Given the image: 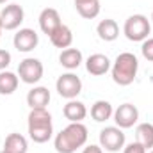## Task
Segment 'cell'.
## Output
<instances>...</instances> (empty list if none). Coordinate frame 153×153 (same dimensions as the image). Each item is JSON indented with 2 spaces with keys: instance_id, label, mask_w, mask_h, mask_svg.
<instances>
[{
  "instance_id": "cell-2",
  "label": "cell",
  "mask_w": 153,
  "mask_h": 153,
  "mask_svg": "<svg viewBox=\"0 0 153 153\" xmlns=\"http://www.w3.org/2000/svg\"><path fill=\"white\" fill-rule=\"evenodd\" d=\"M53 134L52 114L46 109H30L29 114V135L34 143H46Z\"/></svg>"
},
{
  "instance_id": "cell-8",
  "label": "cell",
  "mask_w": 153,
  "mask_h": 153,
  "mask_svg": "<svg viewBox=\"0 0 153 153\" xmlns=\"http://www.w3.org/2000/svg\"><path fill=\"white\" fill-rule=\"evenodd\" d=\"M23 18H25L23 7L20 4H9L0 13V25L5 30H14L23 23Z\"/></svg>"
},
{
  "instance_id": "cell-31",
  "label": "cell",
  "mask_w": 153,
  "mask_h": 153,
  "mask_svg": "<svg viewBox=\"0 0 153 153\" xmlns=\"http://www.w3.org/2000/svg\"><path fill=\"white\" fill-rule=\"evenodd\" d=\"M0 153H7V152H4V150H2V152H0Z\"/></svg>"
},
{
  "instance_id": "cell-19",
  "label": "cell",
  "mask_w": 153,
  "mask_h": 153,
  "mask_svg": "<svg viewBox=\"0 0 153 153\" xmlns=\"http://www.w3.org/2000/svg\"><path fill=\"white\" fill-rule=\"evenodd\" d=\"M112 114H114V109H112V105H111L109 102H105V100H98V102H94L93 107H91V117H93L94 121H98V123H103V121L111 119Z\"/></svg>"
},
{
  "instance_id": "cell-26",
  "label": "cell",
  "mask_w": 153,
  "mask_h": 153,
  "mask_svg": "<svg viewBox=\"0 0 153 153\" xmlns=\"http://www.w3.org/2000/svg\"><path fill=\"white\" fill-rule=\"evenodd\" d=\"M82 153H103V148L98 146V144H89L82 150Z\"/></svg>"
},
{
  "instance_id": "cell-16",
  "label": "cell",
  "mask_w": 153,
  "mask_h": 153,
  "mask_svg": "<svg viewBox=\"0 0 153 153\" xmlns=\"http://www.w3.org/2000/svg\"><path fill=\"white\" fill-rule=\"evenodd\" d=\"M96 32H98V36H100L102 41H114V39H117V36H119V27H117L116 20L105 18V20H102V22L98 23Z\"/></svg>"
},
{
  "instance_id": "cell-32",
  "label": "cell",
  "mask_w": 153,
  "mask_h": 153,
  "mask_svg": "<svg viewBox=\"0 0 153 153\" xmlns=\"http://www.w3.org/2000/svg\"><path fill=\"white\" fill-rule=\"evenodd\" d=\"M150 153H153V150H152V152H150Z\"/></svg>"
},
{
  "instance_id": "cell-29",
  "label": "cell",
  "mask_w": 153,
  "mask_h": 153,
  "mask_svg": "<svg viewBox=\"0 0 153 153\" xmlns=\"http://www.w3.org/2000/svg\"><path fill=\"white\" fill-rule=\"evenodd\" d=\"M5 2H7V0H0V4H5Z\"/></svg>"
},
{
  "instance_id": "cell-12",
  "label": "cell",
  "mask_w": 153,
  "mask_h": 153,
  "mask_svg": "<svg viewBox=\"0 0 153 153\" xmlns=\"http://www.w3.org/2000/svg\"><path fill=\"white\" fill-rule=\"evenodd\" d=\"M85 70H87V73H91V75L102 76L111 70V61H109V57L103 55V53H93V55H89L87 61H85Z\"/></svg>"
},
{
  "instance_id": "cell-6",
  "label": "cell",
  "mask_w": 153,
  "mask_h": 153,
  "mask_svg": "<svg viewBox=\"0 0 153 153\" xmlns=\"http://www.w3.org/2000/svg\"><path fill=\"white\" fill-rule=\"evenodd\" d=\"M43 62L39 59H34V57H27L20 62L18 66V75H20V80L25 82V84H36L43 78Z\"/></svg>"
},
{
  "instance_id": "cell-4",
  "label": "cell",
  "mask_w": 153,
  "mask_h": 153,
  "mask_svg": "<svg viewBox=\"0 0 153 153\" xmlns=\"http://www.w3.org/2000/svg\"><path fill=\"white\" fill-rule=\"evenodd\" d=\"M123 32H125L126 39H130L134 43L135 41H144V39H148L150 32H152V23L144 14H132L125 22Z\"/></svg>"
},
{
  "instance_id": "cell-27",
  "label": "cell",
  "mask_w": 153,
  "mask_h": 153,
  "mask_svg": "<svg viewBox=\"0 0 153 153\" xmlns=\"http://www.w3.org/2000/svg\"><path fill=\"white\" fill-rule=\"evenodd\" d=\"M85 2H91V0H75V5H80V4H85Z\"/></svg>"
},
{
  "instance_id": "cell-21",
  "label": "cell",
  "mask_w": 153,
  "mask_h": 153,
  "mask_svg": "<svg viewBox=\"0 0 153 153\" xmlns=\"http://www.w3.org/2000/svg\"><path fill=\"white\" fill-rule=\"evenodd\" d=\"M137 143H141L146 150H153V125L152 123H141L135 130Z\"/></svg>"
},
{
  "instance_id": "cell-15",
  "label": "cell",
  "mask_w": 153,
  "mask_h": 153,
  "mask_svg": "<svg viewBox=\"0 0 153 153\" xmlns=\"http://www.w3.org/2000/svg\"><path fill=\"white\" fill-rule=\"evenodd\" d=\"M62 114H64V117H66L70 123H82V119H85V116H87V109H85V105H84L82 102H78V100H70V102L64 105Z\"/></svg>"
},
{
  "instance_id": "cell-30",
  "label": "cell",
  "mask_w": 153,
  "mask_h": 153,
  "mask_svg": "<svg viewBox=\"0 0 153 153\" xmlns=\"http://www.w3.org/2000/svg\"><path fill=\"white\" fill-rule=\"evenodd\" d=\"M152 23H153V13H152Z\"/></svg>"
},
{
  "instance_id": "cell-1",
  "label": "cell",
  "mask_w": 153,
  "mask_h": 153,
  "mask_svg": "<svg viewBox=\"0 0 153 153\" xmlns=\"http://www.w3.org/2000/svg\"><path fill=\"white\" fill-rule=\"evenodd\" d=\"M87 143V128L82 123H70L55 135V150L57 153H75Z\"/></svg>"
},
{
  "instance_id": "cell-22",
  "label": "cell",
  "mask_w": 153,
  "mask_h": 153,
  "mask_svg": "<svg viewBox=\"0 0 153 153\" xmlns=\"http://www.w3.org/2000/svg\"><path fill=\"white\" fill-rule=\"evenodd\" d=\"M78 14L85 20H93L100 14V0H91V2H85V4H80L75 5Z\"/></svg>"
},
{
  "instance_id": "cell-14",
  "label": "cell",
  "mask_w": 153,
  "mask_h": 153,
  "mask_svg": "<svg viewBox=\"0 0 153 153\" xmlns=\"http://www.w3.org/2000/svg\"><path fill=\"white\" fill-rule=\"evenodd\" d=\"M50 103V91L43 85H38L34 89L29 91L27 94V105L30 109H46V105Z\"/></svg>"
},
{
  "instance_id": "cell-20",
  "label": "cell",
  "mask_w": 153,
  "mask_h": 153,
  "mask_svg": "<svg viewBox=\"0 0 153 153\" xmlns=\"http://www.w3.org/2000/svg\"><path fill=\"white\" fill-rule=\"evenodd\" d=\"M20 76L11 71H0V94H13L18 89Z\"/></svg>"
},
{
  "instance_id": "cell-5",
  "label": "cell",
  "mask_w": 153,
  "mask_h": 153,
  "mask_svg": "<svg viewBox=\"0 0 153 153\" xmlns=\"http://www.w3.org/2000/svg\"><path fill=\"white\" fill-rule=\"evenodd\" d=\"M100 146L105 152L116 153L125 146V134L119 126H105L100 132Z\"/></svg>"
},
{
  "instance_id": "cell-10",
  "label": "cell",
  "mask_w": 153,
  "mask_h": 153,
  "mask_svg": "<svg viewBox=\"0 0 153 153\" xmlns=\"http://www.w3.org/2000/svg\"><path fill=\"white\" fill-rule=\"evenodd\" d=\"M13 43H14V48L18 52H25L27 53V52H32L38 46L39 38L36 34V30H32V29H20L14 34Z\"/></svg>"
},
{
  "instance_id": "cell-28",
  "label": "cell",
  "mask_w": 153,
  "mask_h": 153,
  "mask_svg": "<svg viewBox=\"0 0 153 153\" xmlns=\"http://www.w3.org/2000/svg\"><path fill=\"white\" fill-rule=\"evenodd\" d=\"M2 30H4V29H2V25H0V38H2Z\"/></svg>"
},
{
  "instance_id": "cell-13",
  "label": "cell",
  "mask_w": 153,
  "mask_h": 153,
  "mask_svg": "<svg viewBox=\"0 0 153 153\" xmlns=\"http://www.w3.org/2000/svg\"><path fill=\"white\" fill-rule=\"evenodd\" d=\"M48 38H50L52 45H53L55 48L66 50V48H70L71 43H73V32H71V29H70L68 25L62 23V25H59Z\"/></svg>"
},
{
  "instance_id": "cell-11",
  "label": "cell",
  "mask_w": 153,
  "mask_h": 153,
  "mask_svg": "<svg viewBox=\"0 0 153 153\" xmlns=\"http://www.w3.org/2000/svg\"><path fill=\"white\" fill-rule=\"evenodd\" d=\"M59 25H62V22H61V16H59L57 9H53V7H46V9L41 11V14H39V27H41L43 34L50 36Z\"/></svg>"
},
{
  "instance_id": "cell-25",
  "label": "cell",
  "mask_w": 153,
  "mask_h": 153,
  "mask_svg": "<svg viewBox=\"0 0 153 153\" xmlns=\"http://www.w3.org/2000/svg\"><path fill=\"white\" fill-rule=\"evenodd\" d=\"M11 64V53L4 48H0V70H5Z\"/></svg>"
},
{
  "instance_id": "cell-18",
  "label": "cell",
  "mask_w": 153,
  "mask_h": 153,
  "mask_svg": "<svg viewBox=\"0 0 153 153\" xmlns=\"http://www.w3.org/2000/svg\"><path fill=\"white\" fill-rule=\"evenodd\" d=\"M4 152L7 153H27V139L22 134H9L4 143Z\"/></svg>"
},
{
  "instance_id": "cell-3",
  "label": "cell",
  "mask_w": 153,
  "mask_h": 153,
  "mask_svg": "<svg viewBox=\"0 0 153 153\" xmlns=\"http://www.w3.org/2000/svg\"><path fill=\"white\" fill-rule=\"evenodd\" d=\"M139 70V61L134 53L130 52H123L116 57L114 64H112V80L117 85H130Z\"/></svg>"
},
{
  "instance_id": "cell-7",
  "label": "cell",
  "mask_w": 153,
  "mask_h": 153,
  "mask_svg": "<svg viewBox=\"0 0 153 153\" xmlns=\"http://www.w3.org/2000/svg\"><path fill=\"white\" fill-rule=\"evenodd\" d=\"M55 87H57V93L62 98L75 100L76 96L80 94V91H82V80L75 73H64V75H61L57 78Z\"/></svg>"
},
{
  "instance_id": "cell-23",
  "label": "cell",
  "mask_w": 153,
  "mask_h": 153,
  "mask_svg": "<svg viewBox=\"0 0 153 153\" xmlns=\"http://www.w3.org/2000/svg\"><path fill=\"white\" fill-rule=\"evenodd\" d=\"M141 52H143V57H144L146 61L153 62V38H148V39L143 41Z\"/></svg>"
},
{
  "instance_id": "cell-9",
  "label": "cell",
  "mask_w": 153,
  "mask_h": 153,
  "mask_svg": "<svg viewBox=\"0 0 153 153\" xmlns=\"http://www.w3.org/2000/svg\"><path fill=\"white\" fill-rule=\"evenodd\" d=\"M112 117H114L116 125H117L121 130H123V128H132V126L137 123V119H139V111H137V107L132 105V103H123V105H119L114 111Z\"/></svg>"
},
{
  "instance_id": "cell-17",
  "label": "cell",
  "mask_w": 153,
  "mask_h": 153,
  "mask_svg": "<svg viewBox=\"0 0 153 153\" xmlns=\"http://www.w3.org/2000/svg\"><path fill=\"white\" fill-rule=\"evenodd\" d=\"M59 62L66 70H76L82 64V52L78 48H66L59 55Z\"/></svg>"
},
{
  "instance_id": "cell-24",
  "label": "cell",
  "mask_w": 153,
  "mask_h": 153,
  "mask_svg": "<svg viewBox=\"0 0 153 153\" xmlns=\"http://www.w3.org/2000/svg\"><path fill=\"white\" fill-rule=\"evenodd\" d=\"M148 150L141 144V143H130V144H126V146H123V153H146Z\"/></svg>"
}]
</instances>
